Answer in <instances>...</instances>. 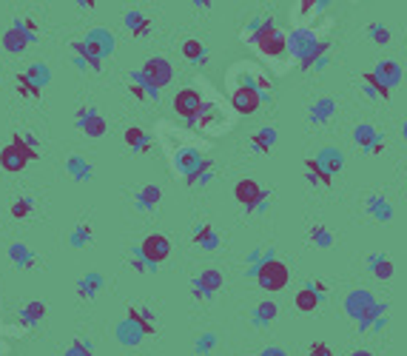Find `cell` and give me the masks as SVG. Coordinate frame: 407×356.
Here are the masks:
<instances>
[{
  "mask_svg": "<svg viewBox=\"0 0 407 356\" xmlns=\"http://www.w3.org/2000/svg\"><path fill=\"white\" fill-rule=\"evenodd\" d=\"M194 288H197V291H202V294H208V296H214V294L222 288V274H219L216 268H205V271L197 277Z\"/></svg>",
  "mask_w": 407,
  "mask_h": 356,
  "instance_id": "ac0fdd59",
  "label": "cell"
},
{
  "mask_svg": "<svg viewBox=\"0 0 407 356\" xmlns=\"http://www.w3.org/2000/svg\"><path fill=\"white\" fill-rule=\"evenodd\" d=\"M277 314H280V308H277V302H259L256 308H254V325H259V328H265V325H270L277 320Z\"/></svg>",
  "mask_w": 407,
  "mask_h": 356,
  "instance_id": "7402d4cb",
  "label": "cell"
},
{
  "mask_svg": "<svg viewBox=\"0 0 407 356\" xmlns=\"http://www.w3.org/2000/svg\"><path fill=\"white\" fill-rule=\"evenodd\" d=\"M194 242H197L200 248H205V251H214V248L219 245V240H216V234H214V228H211V226H202V228H197V234H194Z\"/></svg>",
  "mask_w": 407,
  "mask_h": 356,
  "instance_id": "1f68e13d",
  "label": "cell"
},
{
  "mask_svg": "<svg viewBox=\"0 0 407 356\" xmlns=\"http://www.w3.org/2000/svg\"><path fill=\"white\" fill-rule=\"evenodd\" d=\"M125 146H128V149H134V151H149V149H151V137L146 135L143 128L131 125V128L125 131Z\"/></svg>",
  "mask_w": 407,
  "mask_h": 356,
  "instance_id": "603a6c76",
  "label": "cell"
},
{
  "mask_svg": "<svg viewBox=\"0 0 407 356\" xmlns=\"http://www.w3.org/2000/svg\"><path fill=\"white\" fill-rule=\"evenodd\" d=\"M274 143H277V128H259L256 135L251 137V146L256 151H262V154H268L270 149H274Z\"/></svg>",
  "mask_w": 407,
  "mask_h": 356,
  "instance_id": "d4e9b609",
  "label": "cell"
},
{
  "mask_svg": "<svg viewBox=\"0 0 407 356\" xmlns=\"http://www.w3.org/2000/svg\"><path fill=\"white\" fill-rule=\"evenodd\" d=\"M32 40H34V37L26 34V29H23L20 23H15V26L6 29V34H4V49H6L9 55H23V52L29 49Z\"/></svg>",
  "mask_w": 407,
  "mask_h": 356,
  "instance_id": "7c38bea8",
  "label": "cell"
},
{
  "mask_svg": "<svg viewBox=\"0 0 407 356\" xmlns=\"http://www.w3.org/2000/svg\"><path fill=\"white\" fill-rule=\"evenodd\" d=\"M231 103H234V109H237L240 114H254V111L259 109V103H262V92H259L256 85L245 83V85L234 88V95H231Z\"/></svg>",
  "mask_w": 407,
  "mask_h": 356,
  "instance_id": "30bf717a",
  "label": "cell"
},
{
  "mask_svg": "<svg viewBox=\"0 0 407 356\" xmlns=\"http://www.w3.org/2000/svg\"><path fill=\"white\" fill-rule=\"evenodd\" d=\"M316 46H319V40H316V37H313V32H308V29L294 32V34H291V43H288L291 55H296V57H299V66H302V63H308V60L313 57Z\"/></svg>",
  "mask_w": 407,
  "mask_h": 356,
  "instance_id": "9c48e42d",
  "label": "cell"
},
{
  "mask_svg": "<svg viewBox=\"0 0 407 356\" xmlns=\"http://www.w3.org/2000/svg\"><path fill=\"white\" fill-rule=\"evenodd\" d=\"M382 135L371 125V123H361V125H356V131H353V140H356V146L361 149V151H371L373 149V143L379 140Z\"/></svg>",
  "mask_w": 407,
  "mask_h": 356,
  "instance_id": "ffe728a7",
  "label": "cell"
},
{
  "mask_svg": "<svg viewBox=\"0 0 407 356\" xmlns=\"http://www.w3.org/2000/svg\"><path fill=\"white\" fill-rule=\"evenodd\" d=\"M365 208H368V214H371L376 222H390V219H393V205H390L385 197H379V194L368 197Z\"/></svg>",
  "mask_w": 407,
  "mask_h": 356,
  "instance_id": "2e32d148",
  "label": "cell"
},
{
  "mask_svg": "<svg viewBox=\"0 0 407 356\" xmlns=\"http://www.w3.org/2000/svg\"><path fill=\"white\" fill-rule=\"evenodd\" d=\"M43 317H46V305H43L40 299L29 302V305L20 310V322H23V325H37Z\"/></svg>",
  "mask_w": 407,
  "mask_h": 356,
  "instance_id": "4316f807",
  "label": "cell"
},
{
  "mask_svg": "<svg viewBox=\"0 0 407 356\" xmlns=\"http://www.w3.org/2000/svg\"><path fill=\"white\" fill-rule=\"evenodd\" d=\"M259 356H288V353H285V350H280V348H265Z\"/></svg>",
  "mask_w": 407,
  "mask_h": 356,
  "instance_id": "bcb514c9",
  "label": "cell"
},
{
  "mask_svg": "<svg viewBox=\"0 0 407 356\" xmlns=\"http://www.w3.org/2000/svg\"><path fill=\"white\" fill-rule=\"evenodd\" d=\"M100 285H103V282H100V277H97V274H88V277L77 285V294H80V296H85V299H95V294L100 291Z\"/></svg>",
  "mask_w": 407,
  "mask_h": 356,
  "instance_id": "836d02e7",
  "label": "cell"
},
{
  "mask_svg": "<svg viewBox=\"0 0 407 356\" xmlns=\"http://www.w3.org/2000/svg\"><path fill=\"white\" fill-rule=\"evenodd\" d=\"M251 40L256 43V49L262 55H268V57H280V55L288 52V40L280 34V29L270 23V20L268 23H259V29H256V34Z\"/></svg>",
  "mask_w": 407,
  "mask_h": 356,
  "instance_id": "3957f363",
  "label": "cell"
},
{
  "mask_svg": "<svg viewBox=\"0 0 407 356\" xmlns=\"http://www.w3.org/2000/svg\"><path fill=\"white\" fill-rule=\"evenodd\" d=\"M310 356H333V350H331L328 342H313L310 345Z\"/></svg>",
  "mask_w": 407,
  "mask_h": 356,
  "instance_id": "ee69618b",
  "label": "cell"
},
{
  "mask_svg": "<svg viewBox=\"0 0 407 356\" xmlns=\"http://www.w3.org/2000/svg\"><path fill=\"white\" fill-rule=\"evenodd\" d=\"M125 29L134 34V37H146L151 32V20L143 15V12H128L125 15Z\"/></svg>",
  "mask_w": 407,
  "mask_h": 356,
  "instance_id": "44dd1931",
  "label": "cell"
},
{
  "mask_svg": "<svg viewBox=\"0 0 407 356\" xmlns=\"http://www.w3.org/2000/svg\"><path fill=\"white\" fill-rule=\"evenodd\" d=\"M163 200V191H160V186H143L140 189V194H137V208H143V211H151L157 203Z\"/></svg>",
  "mask_w": 407,
  "mask_h": 356,
  "instance_id": "83f0119b",
  "label": "cell"
},
{
  "mask_svg": "<svg viewBox=\"0 0 407 356\" xmlns=\"http://www.w3.org/2000/svg\"><path fill=\"white\" fill-rule=\"evenodd\" d=\"M214 342H216V339L208 334V336H202V339L197 342V350H202V353H205V350H211V348H214Z\"/></svg>",
  "mask_w": 407,
  "mask_h": 356,
  "instance_id": "f6af8a7d",
  "label": "cell"
},
{
  "mask_svg": "<svg viewBox=\"0 0 407 356\" xmlns=\"http://www.w3.org/2000/svg\"><path fill=\"white\" fill-rule=\"evenodd\" d=\"M37 157H40V154H37V149H34V140H32V137L15 135L9 146L0 149V168L9 171V174H18V171H23L29 163H34Z\"/></svg>",
  "mask_w": 407,
  "mask_h": 356,
  "instance_id": "6da1fadb",
  "label": "cell"
},
{
  "mask_svg": "<svg viewBox=\"0 0 407 356\" xmlns=\"http://www.w3.org/2000/svg\"><path fill=\"white\" fill-rule=\"evenodd\" d=\"M174 111L183 117V120L200 117V111H202V95L197 92V88H183V92H177V97H174Z\"/></svg>",
  "mask_w": 407,
  "mask_h": 356,
  "instance_id": "ba28073f",
  "label": "cell"
},
{
  "mask_svg": "<svg viewBox=\"0 0 407 356\" xmlns=\"http://www.w3.org/2000/svg\"><path fill=\"white\" fill-rule=\"evenodd\" d=\"M361 83H365V95H368V97H373V100H390V88H387L373 71L361 74Z\"/></svg>",
  "mask_w": 407,
  "mask_h": 356,
  "instance_id": "d6986e66",
  "label": "cell"
},
{
  "mask_svg": "<svg viewBox=\"0 0 407 356\" xmlns=\"http://www.w3.org/2000/svg\"><path fill=\"white\" fill-rule=\"evenodd\" d=\"M333 114H336V103H333L331 97H325V100H319V103H313V109H310V120H313V123H328Z\"/></svg>",
  "mask_w": 407,
  "mask_h": 356,
  "instance_id": "f1b7e54d",
  "label": "cell"
},
{
  "mask_svg": "<svg viewBox=\"0 0 407 356\" xmlns=\"http://www.w3.org/2000/svg\"><path fill=\"white\" fill-rule=\"evenodd\" d=\"M77 125L85 137H103L106 135V120L95 109H80L77 111Z\"/></svg>",
  "mask_w": 407,
  "mask_h": 356,
  "instance_id": "8fae6325",
  "label": "cell"
},
{
  "mask_svg": "<svg viewBox=\"0 0 407 356\" xmlns=\"http://www.w3.org/2000/svg\"><path fill=\"white\" fill-rule=\"evenodd\" d=\"M373 74L390 88V92H393V88L401 83V77H404V71H401V66H399L396 60H382V63L373 69Z\"/></svg>",
  "mask_w": 407,
  "mask_h": 356,
  "instance_id": "4fadbf2b",
  "label": "cell"
},
{
  "mask_svg": "<svg viewBox=\"0 0 407 356\" xmlns=\"http://www.w3.org/2000/svg\"><path fill=\"white\" fill-rule=\"evenodd\" d=\"M66 356H95V350H92V345H88V342L74 339V342H71V348L66 350Z\"/></svg>",
  "mask_w": 407,
  "mask_h": 356,
  "instance_id": "b9f144b4",
  "label": "cell"
},
{
  "mask_svg": "<svg viewBox=\"0 0 407 356\" xmlns=\"http://www.w3.org/2000/svg\"><path fill=\"white\" fill-rule=\"evenodd\" d=\"M71 242H74L77 248H80V245H88V242H92V226H80V228L74 231Z\"/></svg>",
  "mask_w": 407,
  "mask_h": 356,
  "instance_id": "7bdbcfd3",
  "label": "cell"
},
{
  "mask_svg": "<svg viewBox=\"0 0 407 356\" xmlns=\"http://www.w3.org/2000/svg\"><path fill=\"white\" fill-rule=\"evenodd\" d=\"M9 259L18 265V268H32V265H34V254H32L23 242H15V245L9 248Z\"/></svg>",
  "mask_w": 407,
  "mask_h": 356,
  "instance_id": "4dcf8cb0",
  "label": "cell"
},
{
  "mask_svg": "<svg viewBox=\"0 0 407 356\" xmlns=\"http://www.w3.org/2000/svg\"><path fill=\"white\" fill-rule=\"evenodd\" d=\"M382 151H385V137H379V140L373 143V149H371L368 154H382Z\"/></svg>",
  "mask_w": 407,
  "mask_h": 356,
  "instance_id": "7dc6e473",
  "label": "cell"
},
{
  "mask_svg": "<svg viewBox=\"0 0 407 356\" xmlns=\"http://www.w3.org/2000/svg\"><path fill=\"white\" fill-rule=\"evenodd\" d=\"M128 320L137 322V325L146 331V336L157 331V322H154V317H151V310H143V308H128Z\"/></svg>",
  "mask_w": 407,
  "mask_h": 356,
  "instance_id": "f546056e",
  "label": "cell"
},
{
  "mask_svg": "<svg viewBox=\"0 0 407 356\" xmlns=\"http://www.w3.org/2000/svg\"><path fill=\"white\" fill-rule=\"evenodd\" d=\"M368 37L376 43V46H387V43H390V29L382 26V23H371L368 26Z\"/></svg>",
  "mask_w": 407,
  "mask_h": 356,
  "instance_id": "8d00e7d4",
  "label": "cell"
},
{
  "mask_svg": "<svg viewBox=\"0 0 407 356\" xmlns=\"http://www.w3.org/2000/svg\"><path fill=\"white\" fill-rule=\"evenodd\" d=\"M316 163H319V165L333 177V174L342 171V165H345V154H342L339 149H322L319 154H316Z\"/></svg>",
  "mask_w": 407,
  "mask_h": 356,
  "instance_id": "e0dca14e",
  "label": "cell"
},
{
  "mask_svg": "<svg viewBox=\"0 0 407 356\" xmlns=\"http://www.w3.org/2000/svg\"><path fill=\"white\" fill-rule=\"evenodd\" d=\"M18 92H20L23 97H40L43 88H40L37 83H32L26 74H18Z\"/></svg>",
  "mask_w": 407,
  "mask_h": 356,
  "instance_id": "f35d334b",
  "label": "cell"
},
{
  "mask_svg": "<svg viewBox=\"0 0 407 356\" xmlns=\"http://www.w3.org/2000/svg\"><path fill=\"white\" fill-rule=\"evenodd\" d=\"M69 171H71L74 180H88V177H92V168H88V163L83 157H71L69 160Z\"/></svg>",
  "mask_w": 407,
  "mask_h": 356,
  "instance_id": "d590c367",
  "label": "cell"
},
{
  "mask_svg": "<svg viewBox=\"0 0 407 356\" xmlns=\"http://www.w3.org/2000/svg\"><path fill=\"white\" fill-rule=\"evenodd\" d=\"M234 200H237L242 208H248V211H259V208H265V203H268V191H265L256 180H240V183L234 186Z\"/></svg>",
  "mask_w": 407,
  "mask_h": 356,
  "instance_id": "5b68a950",
  "label": "cell"
},
{
  "mask_svg": "<svg viewBox=\"0 0 407 356\" xmlns=\"http://www.w3.org/2000/svg\"><path fill=\"white\" fill-rule=\"evenodd\" d=\"M117 336H120L125 345H137V342L146 336V331H143L137 322H134V320H128V317H125V322L117 328Z\"/></svg>",
  "mask_w": 407,
  "mask_h": 356,
  "instance_id": "cb8c5ba5",
  "label": "cell"
},
{
  "mask_svg": "<svg viewBox=\"0 0 407 356\" xmlns=\"http://www.w3.org/2000/svg\"><path fill=\"white\" fill-rule=\"evenodd\" d=\"M319 302H322V294H316L313 285L296 291V296H294V305H296V310H302V314H313V310L319 308Z\"/></svg>",
  "mask_w": 407,
  "mask_h": 356,
  "instance_id": "9a60e30c",
  "label": "cell"
},
{
  "mask_svg": "<svg viewBox=\"0 0 407 356\" xmlns=\"http://www.w3.org/2000/svg\"><path fill=\"white\" fill-rule=\"evenodd\" d=\"M368 268H371V274H373L376 280H382V282H387V280L393 277V262H390L387 254H371V256H368Z\"/></svg>",
  "mask_w": 407,
  "mask_h": 356,
  "instance_id": "5bb4252c",
  "label": "cell"
},
{
  "mask_svg": "<svg viewBox=\"0 0 407 356\" xmlns=\"http://www.w3.org/2000/svg\"><path fill=\"white\" fill-rule=\"evenodd\" d=\"M26 77L32 80V83H37L40 88H43V83H46L49 80V71H46V66H40V63H34L29 71H26Z\"/></svg>",
  "mask_w": 407,
  "mask_h": 356,
  "instance_id": "60d3db41",
  "label": "cell"
},
{
  "mask_svg": "<svg viewBox=\"0 0 407 356\" xmlns=\"http://www.w3.org/2000/svg\"><path fill=\"white\" fill-rule=\"evenodd\" d=\"M183 55H186L191 63H200V60H205V57H208V55H205V46H202L200 40H194V37L183 43Z\"/></svg>",
  "mask_w": 407,
  "mask_h": 356,
  "instance_id": "d6a6232c",
  "label": "cell"
},
{
  "mask_svg": "<svg viewBox=\"0 0 407 356\" xmlns=\"http://www.w3.org/2000/svg\"><path fill=\"white\" fill-rule=\"evenodd\" d=\"M9 211H12V217H15V219H26V217L34 211V203H32L29 197H20V200H15V203H12V208H9Z\"/></svg>",
  "mask_w": 407,
  "mask_h": 356,
  "instance_id": "ab89813d",
  "label": "cell"
},
{
  "mask_svg": "<svg viewBox=\"0 0 407 356\" xmlns=\"http://www.w3.org/2000/svg\"><path fill=\"white\" fill-rule=\"evenodd\" d=\"M171 77H174V69H171V63L165 57H149L146 66L140 69V80L157 95H160V88H165L171 83Z\"/></svg>",
  "mask_w": 407,
  "mask_h": 356,
  "instance_id": "277c9868",
  "label": "cell"
},
{
  "mask_svg": "<svg viewBox=\"0 0 407 356\" xmlns=\"http://www.w3.org/2000/svg\"><path fill=\"white\" fill-rule=\"evenodd\" d=\"M128 88H131V95L137 97V100H151V97L157 100V92H151V88H149V85H146V83L140 80V74L131 80V85H128Z\"/></svg>",
  "mask_w": 407,
  "mask_h": 356,
  "instance_id": "74e56055",
  "label": "cell"
},
{
  "mask_svg": "<svg viewBox=\"0 0 407 356\" xmlns=\"http://www.w3.org/2000/svg\"><path fill=\"white\" fill-rule=\"evenodd\" d=\"M379 299L371 294V291H365V288H359V291H350L347 296H345V314L359 325L361 320H365L368 314H371V308L376 305Z\"/></svg>",
  "mask_w": 407,
  "mask_h": 356,
  "instance_id": "8992f818",
  "label": "cell"
},
{
  "mask_svg": "<svg viewBox=\"0 0 407 356\" xmlns=\"http://www.w3.org/2000/svg\"><path fill=\"white\" fill-rule=\"evenodd\" d=\"M254 277H256V282H259L262 291L277 294V291H282L288 285L291 271H288V265L282 259H262L256 268H254Z\"/></svg>",
  "mask_w": 407,
  "mask_h": 356,
  "instance_id": "7a4b0ae2",
  "label": "cell"
},
{
  "mask_svg": "<svg viewBox=\"0 0 407 356\" xmlns=\"http://www.w3.org/2000/svg\"><path fill=\"white\" fill-rule=\"evenodd\" d=\"M350 356H373V353H371V350H365V348H359V350H353Z\"/></svg>",
  "mask_w": 407,
  "mask_h": 356,
  "instance_id": "c3c4849f",
  "label": "cell"
},
{
  "mask_svg": "<svg viewBox=\"0 0 407 356\" xmlns=\"http://www.w3.org/2000/svg\"><path fill=\"white\" fill-rule=\"evenodd\" d=\"M305 171H308V180L310 183H319V186H331L333 183V177L316 163V157H310V160H305Z\"/></svg>",
  "mask_w": 407,
  "mask_h": 356,
  "instance_id": "484cf974",
  "label": "cell"
},
{
  "mask_svg": "<svg viewBox=\"0 0 407 356\" xmlns=\"http://www.w3.org/2000/svg\"><path fill=\"white\" fill-rule=\"evenodd\" d=\"M140 256L151 265V268H157L160 262H165V259L171 256V242H168V237H163V234H149V237L143 240V245H140Z\"/></svg>",
  "mask_w": 407,
  "mask_h": 356,
  "instance_id": "52a82bcc",
  "label": "cell"
},
{
  "mask_svg": "<svg viewBox=\"0 0 407 356\" xmlns=\"http://www.w3.org/2000/svg\"><path fill=\"white\" fill-rule=\"evenodd\" d=\"M310 242H313L316 248H331V245H333V234H331L325 226H313V228H310Z\"/></svg>",
  "mask_w": 407,
  "mask_h": 356,
  "instance_id": "e575fe53",
  "label": "cell"
},
{
  "mask_svg": "<svg viewBox=\"0 0 407 356\" xmlns=\"http://www.w3.org/2000/svg\"><path fill=\"white\" fill-rule=\"evenodd\" d=\"M401 137H404V143H407V120H404V125H401Z\"/></svg>",
  "mask_w": 407,
  "mask_h": 356,
  "instance_id": "681fc988",
  "label": "cell"
}]
</instances>
